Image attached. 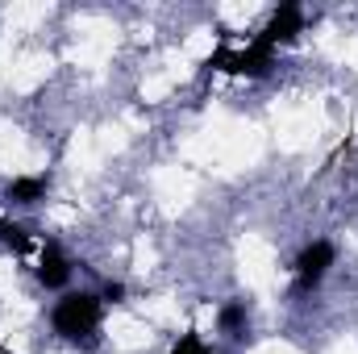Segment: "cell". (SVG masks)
I'll return each mask as SVG.
<instances>
[{"instance_id":"1","label":"cell","mask_w":358,"mask_h":354,"mask_svg":"<svg viewBox=\"0 0 358 354\" xmlns=\"http://www.w3.org/2000/svg\"><path fill=\"white\" fill-rule=\"evenodd\" d=\"M208 71H229V76H246V80H263L275 67V42L267 34H259L246 50H234V46H217L208 59H204Z\"/></svg>"},{"instance_id":"2","label":"cell","mask_w":358,"mask_h":354,"mask_svg":"<svg viewBox=\"0 0 358 354\" xmlns=\"http://www.w3.org/2000/svg\"><path fill=\"white\" fill-rule=\"evenodd\" d=\"M100 313H104V300L96 292H67L59 304H55V334H63L67 342H80L92 338L100 330Z\"/></svg>"},{"instance_id":"3","label":"cell","mask_w":358,"mask_h":354,"mask_svg":"<svg viewBox=\"0 0 358 354\" xmlns=\"http://www.w3.org/2000/svg\"><path fill=\"white\" fill-rule=\"evenodd\" d=\"M338 259V250H334V242H313V246H304L300 250V259H296V292H313L321 279H325V271L334 267Z\"/></svg>"},{"instance_id":"4","label":"cell","mask_w":358,"mask_h":354,"mask_svg":"<svg viewBox=\"0 0 358 354\" xmlns=\"http://www.w3.org/2000/svg\"><path fill=\"white\" fill-rule=\"evenodd\" d=\"M300 29H304V13H300V4H279V8L271 13V21H267L263 34L279 46V42H296Z\"/></svg>"},{"instance_id":"5","label":"cell","mask_w":358,"mask_h":354,"mask_svg":"<svg viewBox=\"0 0 358 354\" xmlns=\"http://www.w3.org/2000/svg\"><path fill=\"white\" fill-rule=\"evenodd\" d=\"M67 275H71V263H67L63 246H59V242H46V246H42V259H38V279H42L46 288H63Z\"/></svg>"},{"instance_id":"6","label":"cell","mask_w":358,"mask_h":354,"mask_svg":"<svg viewBox=\"0 0 358 354\" xmlns=\"http://www.w3.org/2000/svg\"><path fill=\"white\" fill-rule=\"evenodd\" d=\"M46 187H50L46 176H21V179H13V183L4 187V196H8L13 204H38V200L46 196Z\"/></svg>"},{"instance_id":"7","label":"cell","mask_w":358,"mask_h":354,"mask_svg":"<svg viewBox=\"0 0 358 354\" xmlns=\"http://www.w3.org/2000/svg\"><path fill=\"white\" fill-rule=\"evenodd\" d=\"M0 246H8V250L25 255V250H29V234H25V225H17V221H4V217H0Z\"/></svg>"},{"instance_id":"8","label":"cell","mask_w":358,"mask_h":354,"mask_svg":"<svg viewBox=\"0 0 358 354\" xmlns=\"http://www.w3.org/2000/svg\"><path fill=\"white\" fill-rule=\"evenodd\" d=\"M217 321H221L225 334H242V330H246V304H225Z\"/></svg>"},{"instance_id":"9","label":"cell","mask_w":358,"mask_h":354,"mask_svg":"<svg viewBox=\"0 0 358 354\" xmlns=\"http://www.w3.org/2000/svg\"><path fill=\"white\" fill-rule=\"evenodd\" d=\"M171 354H213V351L204 346V338H200V334H183L176 346H171Z\"/></svg>"},{"instance_id":"10","label":"cell","mask_w":358,"mask_h":354,"mask_svg":"<svg viewBox=\"0 0 358 354\" xmlns=\"http://www.w3.org/2000/svg\"><path fill=\"white\" fill-rule=\"evenodd\" d=\"M100 300H108V304H117V300H125V283H108Z\"/></svg>"}]
</instances>
